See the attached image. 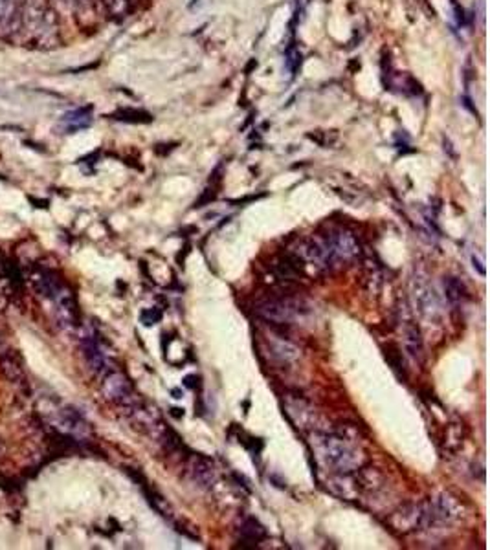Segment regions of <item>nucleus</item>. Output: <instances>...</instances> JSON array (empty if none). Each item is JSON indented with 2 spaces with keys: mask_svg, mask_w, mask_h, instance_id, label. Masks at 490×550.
I'll use <instances>...</instances> for the list:
<instances>
[{
  "mask_svg": "<svg viewBox=\"0 0 490 550\" xmlns=\"http://www.w3.org/2000/svg\"><path fill=\"white\" fill-rule=\"evenodd\" d=\"M32 46L52 48L59 41V20L46 0H26L20 6V26Z\"/></svg>",
  "mask_w": 490,
  "mask_h": 550,
  "instance_id": "1",
  "label": "nucleus"
},
{
  "mask_svg": "<svg viewBox=\"0 0 490 550\" xmlns=\"http://www.w3.org/2000/svg\"><path fill=\"white\" fill-rule=\"evenodd\" d=\"M37 413L53 433L74 438L77 443H86L92 435L89 420L72 405L61 402L57 396H41L37 400Z\"/></svg>",
  "mask_w": 490,
  "mask_h": 550,
  "instance_id": "2",
  "label": "nucleus"
},
{
  "mask_svg": "<svg viewBox=\"0 0 490 550\" xmlns=\"http://www.w3.org/2000/svg\"><path fill=\"white\" fill-rule=\"evenodd\" d=\"M314 444H316V453L320 461L335 473H353L354 470H359V452L345 438L321 433V435H316Z\"/></svg>",
  "mask_w": 490,
  "mask_h": 550,
  "instance_id": "3",
  "label": "nucleus"
},
{
  "mask_svg": "<svg viewBox=\"0 0 490 550\" xmlns=\"http://www.w3.org/2000/svg\"><path fill=\"white\" fill-rule=\"evenodd\" d=\"M255 312L266 323L294 325L309 314V305L299 297H270V299L257 303Z\"/></svg>",
  "mask_w": 490,
  "mask_h": 550,
  "instance_id": "4",
  "label": "nucleus"
},
{
  "mask_svg": "<svg viewBox=\"0 0 490 550\" xmlns=\"http://www.w3.org/2000/svg\"><path fill=\"white\" fill-rule=\"evenodd\" d=\"M101 393L109 402L122 405L125 410H129L131 405H134L140 400L136 393H134V386H132V381L129 380L127 374L122 371H116V369H109L103 374Z\"/></svg>",
  "mask_w": 490,
  "mask_h": 550,
  "instance_id": "5",
  "label": "nucleus"
},
{
  "mask_svg": "<svg viewBox=\"0 0 490 550\" xmlns=\"http://www.w3.org/2000/svg\"><path fill=\"white\" fill-rule=\"evenodd\" d=\"M81 351H83V356H85V362L90 367V371L96 372V374H105L109 371V356L105 353L103 341L96 330H86L85 334L81 336Z\"/></svg>",
  "mask_w": 490,
  "mask_h": 550,
  "instance_id": "6",
  "label": "nucleus"
},
{
  "mask_svg": "<svg viewBox=\"0 0 490 550\" xmlns=\"http://www.w3.org/2000/svg\"><path fill=\"white\" fill-rule=\"evenodd\" d=\"M188 473L195 485L200 488H212L217 480V470L213 461L202 455H191L188 462Z\"/></svg>",
  "mask_w": 490,
  "mask_h": 550,
  "instance_id": "7",
  "label": "nucleus"
},
{
  "mask_svg": "<svg viewBox=\"0 0 490 550\" xmlns=\"http://www.w3.org/2000/svg\"><path fill=\"white\" fill-rule=\"evenodd\" d=\"M413 296H415V305L420 312L428 317H434L441 312V303H439V297L435 296V290L430 287L426 281H417L413 284Z\"/></svg>",
  "mask_w": 490,
  "mask_h": 550,
  "instance_id": "8",
  "label": "nucleus"
},
{
  "mask_svg": "<svg viewBox=\"0 0 490 550\" xmlns=\"http://www.w3.org/2000/svg\"><path fill=\"white\" fill-rule=\"evenodd\" d=\"M0 371L6 378L13 384H24L26 381V371L20 354L13 348H4L0 353Z\"/></svg>",
  "mask_w": 490,
  "mask_h": 550,
  "instance_id": "9",
  "label": "nucleus"
},
{
  "mask_svg": "<svg viewBox=\"0 0 490 550\" xmlns=\"http://www.w3.org/2000/svg\"><path fill=\"white\" fill-rule=\"evenodd\" d=\"M20 26V6L17 0H0V37H8Z\"/></svg>",
  "mask_w": 490,
  "mask_h": 550,
  "instance_id": "10",
  "label": "nucleus"
},
{
  "mask_svg": "<svg viewBox=\"0 0 490 550\" xmlns=\"http://www.w3.org/2000/svg\"><path fill=\"white\" fill-rule=\"evenodd\" d=\"M61 125L66 131V134H74V132L85 131L92 125V107H79L76 110L66 112L61 118Z\"/></svg>",
  "mask_w": 490,
  "mask_h": 550,
  "instance_id": "11",
  "label": "nucleus"
},
{
  "mask_svg": "<svg viewBox=\"0 0 490 550\" xmlns=\"http://www.w3.org/2000/svg\"><path fill=\"white\" fill-rule=\"evenodd\" d=\"M404 336H406L404 343L408 354L413 358L415 362L423 363V360H425V345H423V338H420L419 329H417L415 325H408L404 330Z\"/></svg>",
  "mask_w": 490,
  "mask_h": 550,
  "instance_id": "12",
  "label": "nucleus"
},
{
  "mask_svg": "<svg viewBox=\"0 0 490 550\" xmlns=\"http://www.w3.org/2000/svg\"><path fill=\"white\" fill-rule=\"evenodd\" d=\"M240 532V537H243V541L245 543H252V545H257V543H261L263 539H266V536H269V532H266V528L261 525L259 521L255 518H248L243 521V525H240L239 528Z\"/></svg>",
  "mask_w": 490,
  "mask_h": 550,
  "instance_id": "13",
  "label": "nucleus"
},
{
  "mask_svg": "<svg viewBox=\"0 0 490 550\" xmlns=\"http://www.w3.org/2000/svg\"><path fill=\"white\" fill-rule=\"evenodd\" d=\"M444 294H446L448 301L452 303H463L468 297L467 287L458 277L444 279Z\"/></svg>",
  "mask_w": 490,
  "mask_h": 550,
  "instance_id": "14",
  "label": "nucleus"
},
{
  "mask_svg": "<svg viewBox=\"0 0 490 550\" xmlns=\"http://www.w3.org/2000/svg\"><path fill=\"white\" fill-rule=\"evenodd\" d=\"M114 119H118V122L123 123H151L153 116L146 110H136V108H123V110H118V112L112 114Z\"/></svg>",
  "mask_w": 490,
  "mask_h": 550,
  "instance_id": "15",
  "label": "nucleus"
},
{
  "mask_svg": "<svg viewBox=\"0 0 490 550\" xmlns=\"http://www.w3.org/2000/svg\"><path fill=\"white\" fill-rule=\"evenodd\" d=\"M103 6L109 17H112V19H125L131 13L132 2L131 0H103Z\"/></svg>",
  "mask_w": 490,
  "mask_h": 550,
  "instance_id": "16",
  "label": "nucleus"
},
{
  "mask_svg": "<svg viewBox=\"0 0 490 550\" xmlns=\"http://www.w3.org/2000/svg\"><path fill=\"white\" fill-rule=\"evenodd\" d=\"M147 497H149V504H151L160 516H164V518L167 519L173 518V508H171V504L167 503V499L162 497L160 494H156L155 490H153V492H147Z\"/></svg>",
  "mask_w": 490,
  "mask_h": 550,
  "instance_id": "17",
  "label": "nucleus"
},
{
  "mask_svg": "<svg viewBox=\"0 0 490 550\" xmlns=\"http://www.w3.org/2000/svg\"><path fill=\"white\" fill-rule=\"evenodd\" d=\"M285 65H287L288 72L296 76L297 70H299V66H302V53L294 46V43L288 44L287 52H285Z\"/></svg>",
  "mask_w": 490,
  "mask_h": 550,
  "instance_id": "18",
  "label": "nucleus"
},
{
  "mask_svg": "<svg viewBox=\"0 0 490 550\" xmlns=\"http://www.w3.org/2000/svg\"><path fill=\"white\" fill-rule=\"evenodd\" d=\"M140 320H142V323L146 325V327L160 323L162 310L160 308H156V306H153V308H146V310H142V314H140Z\"/></svg>",
  "mask_w": 490,
  "mask_h": 550,
  "instance_id": "19",
  "label": "nucleus"
},
{
  "mask_svg": "<svg viewBox=\"0 0 490 550\" xmlns=\"http://www.w3.org/2000/svg\"><path fill=\"white\" fill-rule=\"evenodd\" d=\"M472 266H474V270H477V273H479L481 277H485V266H483V261L476 259V255H472Z\"/></svg>",
  "mask_w": 490,
  "mask_h": 550,
  "instance_id": "20",
  "label": "nucleus"
},
{
  "mask_svg": "<svg viewBox=\"0 0 490 550\" xmlns=\"http://www.w3.org/2000/svg\"><path fill=\"white\" fill-rule=\"evenodd\" d=\"M195 380H197V377H195V374H189V377L184 378V386L189 387V389H195V387L198 386V384H195Z\"/></svg>",
  "mask_w": 490,
  "mask_h": 550,
  "instance_id": "21",
  "label": "nucleus"
},
{
  "mask_svg": "<svg viewBox=\"0 0 490 550\" xmlns=\"http://www.w3.org/2000/svg\"><path fill=\"white\" fill-rule=\"evenodd\" d=\"M6 270H8V275H10V273H11V263L6 264ZM11 281L17 282V284H19V282H20V277H15V279H13V275H11Z\"/></svg>",
  "mask_w": 490,
  "mask_h": 550,
  "instance_id": "22",
  "label": "nucleus"
},
{
  "mask_svg": "<svg viewBox=\"0 0 490 550\" xmlns=\"http://www.w3.org/2000/svg\"><path fill=\"white\" fill-rule=\"evenodd\" d=\"M171 411H173L174 417H184V410H176V407H174V410H171Z\"/></svg>",
  "mask_w": 490,
  "mask_h": 550,
  "instance_id": "23",
  "label": "nucleus"
},
{
  "mask_svg": "<svg viewBox=\"0 0 490 550\" xmlns=\"http://www.w3.org/2000/svg\"><path fill=\"white\" fill-rule=\"evenodd\" d=\"M173 395H174V398H182V396H180V391H176V389L173 391Z\"/></svg>",
  "mask_w": 490,
  "mask_h": 550,
  "instance_id": "24",
  "label": "nucleus"
},
{
  "mask_svg": "<svg viewBox=\"0 0 490 550\" xmlns=\"http://www.w3.org/2000/svg\"><path fill=\"white\" fill-rule=\"evenodd\" d=\"M0 452H2V444H0Z\"/></svg>",
  "mask_w": 490,
  "mask_h": 550,
  "instance_id": "25",
  "label": "nucleus"
}]
</instances>
